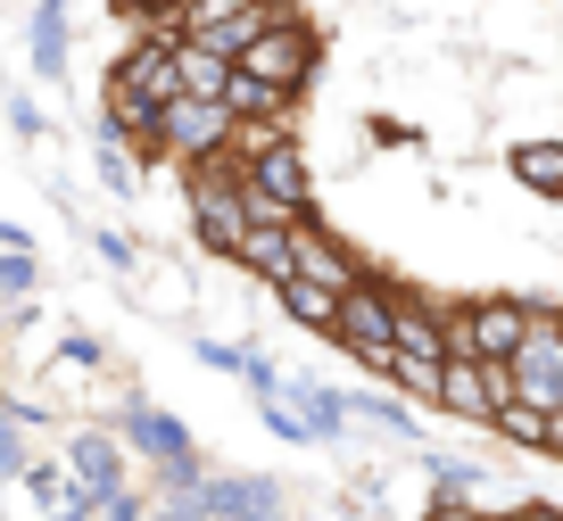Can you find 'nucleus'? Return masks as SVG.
I'll use <instances>...</instances> for the list:
<instances>
[{"mask_svg": "<svg viewBox=\"0 0 563 521\" xmlns=\"http://www.w3.org/2000/svg\"><path fill=\"white\" fill-rule=\"evenodd\" d=\"M448 347H456L448 307L431 290H415V281H398V356L406 365H448Z\"/></svg>", "mask_w": 563, "mask_h": 521, "instance_id": "nucleus-14", "label": "nucleus"}, {"mask_svg": "<svg viewBox=\"0 0 563 521\" xmlns=\"http://www.w3.org/2000/svg\"><path fill=\"white\" fill-rule=\"evenodd\" d=\"M274 307L290 314L299 331H316V340H332V323H340V290H323V281H307V274L274 281Z\"/></svg>", "mask_w": 563, "mask_h": 521, "instance_id": "nucleus-20", "label": "nucleus"}, {"mask_svg": "<svg viewBox=\"0 0 563 521\" xmlns=\"http://www.w3.org/2000/svg\"><path fill=\"white\" fill-rule=\"evenodd\" d=\"M506 174H514V191H530V199H547V208H563V133L506 141Z\"/></svg>", "mask_w": 563, "mask_h": 521, "instance_id": "nucleus-18", "label": "nucleus"}, {"mask_svg": "<svg viewBox=\"0 0 563 521\" xmlns=\"http://www.w3.org/2000/svg\"><path fill=\"white\" fill-rule=\"evenodd\" d=\"M481 480H489V472L473 464V455H422V488H431V497H448V505H473L481 497Z\"/></svg>", "mask_w": 563, "mask_h": 521, "instance_id": "nucleus-23", "label": "nucleus"}, {"mask_svg": "<svg viewBox=\"0 0 563 521\" xmlns=\"http://www.w3.org/2000/svg\"><path fill=\"white\" fill-rule=\"evenodd\" d=\"M75 9L67 0H34V9H25V67L42 75V84H67L75 75Z\"/></svg>", "mask_w": 563, "mask_h": 521, "instance_id": "nucleus-15", "label": "nucleus"}, {"mask_svg": "<svg viewBox=\"0 0 563 521\" xmlns=\"http://www.w3.org/2000/svg\"><path fill=\"white\" fill-rule=\"evenodd\" d=\"M514 398V373L506 365H481V356H464V347H448L440 365V414L448 422H497V406Z\"/></svg>", "mask_w": 563, "mask_h": 521, "instance_id": "nucleus-10", "label": "nucleus"}, {"mask_svg": "<svg viewBox=\"0 0 563 521\" xmlns=\"http://www.w3.org/2000/svg\"><path fill=\"white\" fill-rule=\"evenodd\" d=\"M232 108L224 100H175L166 108V133H158V166H216L232 149Z\"/></svg>", "mask_w": 563, "mask_h": 521, "instance_id": "nucleus-8", "label": "nucleus"}, {"mask_svg": "<svg viewBox=\"0 0 563 521\" xmlns=\"http://www.w3.org/2000/svg\"><path fill=\"white\" fill-rule=\"evenodd\" d=\"M365 133L382 141V149H422V133H415L406 117H365Z\"/></svg>", "mask_w": 563, "mask_h": 521, "instance_id": "nucleus-32", "label": "nucleus"}, {"mask_svg": "<svg viewBox=\"0 0 563 521\" xmlns=\"http://www.w3.org/2000/svg\"><path fill=\"white\" fill-rule=\"evenodd\" d=\"M290 521H299V513H290Z\"/></svg>", "mask_w": 563, "mask_h": 521, "instance_id": "nucleus-38", "label": "nucleus"}, {"mask_svg": "<svg viewBox=\"0 0 563 521\" xmlns=\"http://www.w3.org/2000/svg\"><path fill=\"white\" fill-rule=\"evenodd\" d=\"M249 521H290V513H249Z\"/></svg>", "mask_w": 563, "mask_h": 521, "instance_id": "nucleus-37", "label": "nucleus"}, {"mask_svg": "<svg viewBox=\"0 0 563 521\" xmlns=\"http://www.w3.org/2000/svg\"><path fill=\"white\" fill-rule=\"evenodd\" d=\"M199 505H208L216 521H249V513H290V497H282V480H274V472H208Z\"/></svg>", "mask_w": 563, "mask_h": 521, "instance_id": "nucleus-16", "label": "nucleus"}, {"mask_svg": "<svg viewBox=\"0 0 563 521\" xmlns=\"http://www.w3.org/2000/svg\"><path fill=\"white\" fill-rule=\"evenodd\" d=\"M274 9L282 0H183V34L208 42V51H224V58H241L249 42L274 25Z\"/></svg>", "mask_w": 563, "mask_h": 521, "instance_id": "nucleus-11", "label": "nucleus"}, {"mask_svg": "<svg viewBox=\"0 0 563 521\" xmlns=\"http://www.w3.org/2000/svg\"><path fill=\"white\" fill-rule=\"evenodd\" d=\"M332 347H349L356 365L382 381L389 356H398V274H365V281H349V290H340Z\"/></svg>", "mask_w": 563, "mask_h": 521, "instance_id": "nucleus-5", "label": "nucleus"}, {"mask_svg": "<svg viewBox=\"0 0 563 521\" xmlns=\"http://www.w3.org/2000/svg\"><path fill=\"white\" fill-rule=\"evenodd\" d=\"M51 356H58V365H67V373H108V347L91 340V331H67V340H58Z\"/></svg>", "mask_w": 563, "mask_h": 521, "instance_id": "nucleus-30", "label": "nucleus"}, {"mask_svg": "<svg viewBox=\"0 0 563 521\" xmlns=\"http://www.w3.org/2000/svg\"><path fill=\"white\" fill-rule=\"evenodd\" d=\"M150 521H216V513L199 497H158V488H150Z\"/></svg>", "mask_w": 563, "mask_h": 521, "instance_id": "nucleus-33", "label": "nucleus"}, {"mask_svg": "<svg viewBox=\"0 0 563 521\" xmlns=\"http://www.w3.org/2000/svg\"><path fill=\"white\" fill-rule=\"evenodd\" d=\"M183 208H191V241L208 248L216 265H232L241 232L257 224V215H249V191H241V166H232V157H216V166H183Z\"/></svg>", "mask_w": 563, "mask_h": 521, "instance_id": "nucleus-4", "label": "nucleus"}, {"mask_svg": "<svg viewBox=\"0 0 563 521\" xmlns=\"http://www.w3.org/2000/svg\"><path fill=\"white\" fill-rule=\"evenodd\" d=\"M282 398L299 406V422H307V439H316V447H340V439L356 431V414H349V389L316 381V373H290V381H282Z\"/></svg>", "mask_w": 563, "mask_h": 521, "instance_id": "nucleus-17", "label": "nucleus"}, {"mask_svg": "<svg viewBox=\"0 0 563 521\" xmlns=\"http://www.w3.org/2000/svg\"><path fill=\"white\" fill-rule=\"evenodd\" d=\"M58 455H67V472H75V480H84L100 505L117 497V488H133V455H124V439L108 431V422H75Z\"/></svg>", "mask_w": 563, "mask_h": 521, "instance_id": "nucleus-13", "label": "nucleus"}, {"mask_svg": "<svg viewBox=\"0 0 563 521\" xmlns=\"http://www.w3.org/2000/svg\"><path fill=\"white\" fill-rule=\"evenodd\" d=\"M522 323H530V298H514V290H481V298H456V307H448L456 347H464V356H481V365H514Z\"/></svg>", "mask_w": 563, "mask_h": 521, "instance_id": "nucleus-7", "label": "nucleus"}, {"mask_svg": "<svg viewBox=\"0 0 563 521\" xmlns=\"http://www.w3.org/2000/svg\"><path fill=\"white\" fill-rule=\"evenodd\" d=\"M415 521H489V513H481V505H448V497H431Z\"/></svg>", "mask_w": 563, "mask_h": 521, "instance_id": "nucleus-36", "label": "nucleus"}, {"mask_svg": "<svg viewBox=\"0 0 563 521\" xmlns=\"http://www.w3.org/2000/svg\"><path fill=\"white\" fill-rule=\"evenodd\" d=\"M224 157L241 166V182L282 215V224L316 215V166H307V141L290 133V124H232V149Z\"/></svg>", "mask_w": 563, "mask_h": 521, "instance_id": "nucleus-2", "label": "nucleus"}, {"mask_svg": "<svg viewBox=\"0 0 563 521\" xmlns=\"http://www.w3.org/2000/svg\"><path fill=\"white\" fill-rule=\"evenodd\" d=\"M175 75H183V100H224L232 58L208 51V42H191V34H175Z\"/></svg>", "mask_w": 563, "mask_h": 521, "instance_id": "nucleus-22", "label": "nucleus"}, {"mask_svg": "<svg viewBox=\"0 0 563 521\" xmlns=\"http://www.w3.org/2000/svg\"><path fill=\"white\" fill-rule=\"evenodd\" d=\"M514 398L522 406H563V298H530V323H522V347H514Z\"/></svg>", "mask_w": 563, "mask_h": 521, "instance_id": "nucleus-6", "label": "nucleus"}, {"mask_svg": "<svg viewBox=\"0 0 563 521\" xmlns=\"http://www.w3.org/2000/svg\"><path fill=\"white\" fill-rule=\"evenodd\" d=\"M191 356L208 373H232V381H241V347H232V340H191Z\"/></svg>", "mask_w": 563, "mask_h": 521, "instance_id": "nucleus-34", "label": "nucleus"}, {"mask_svg": "<svg viewBox=\"0 0 563 521\" xmlns=\"http://www.w3.org/2000/svg\"><path fill=\"white\" fill-rule=\"evenodd\" d=\"M108 91L117 100H150V108H175L183 100V75H175V34H133L108 67Z\"/></svg>", "mask_w": 563, "mask_h": 521, "instance_id": "nucleus-9", "label": "nucleus"}, {"mask_svg": "<svg viewBox=\"0 0 563 521\" xmlns=\"http://www.w3.org/2000/svg\"><path fill=\"white\" fill-rule=\"evenodd\" d=\"M91 174H100L117 199H141V157L124 141H91Z\"/></svg>", "mask_w": 563, "mask_h": 521, "instance_id": "nucleus-26", "label": "nucleus"}, {"mask_svg": "<svg viewBox=\"0 0 563 521\" xmlns=\"http://www.w3.org/2000/svg\"><path fill=\"white\" fill-rule=\"evenodd\" d=\"M232 265H241L249 281H290V224H249L241 232V248H232Z\"/></svg>", "mask_w": 563, "mask_h": 521, "instance_id": "nucleus-19", "label": "nucleus"}, {"mask_svg": "<svg viewBox=\"0 0 563 521\" xmlns=\"http://www.w3.org/2000/svg\"><path fill=\"white\" fill-rule=\"evenodd\" d=\"M42 281V248H0V307H34Z\"/></svg>", "mask_w": 563, "mask_h": 521, "instance_id": "nucleus-25", "label": "nucleus"}, {"mask_svg": "<svg viewBox=\"0 0 563 521\" xmlns=\"http://www.w3.org/2000/svg\"><path fill=\"white\" fill-rule=\"evenodd\" d=\"M241 381H249V398H282V381H290V373H282L265 347H241Z\"/></svg>", "mask_w": 563, "mask_h": 521, "instance_id": "nucleus-29", "label": "nucleus"}, {"mask_svg": "<svg viewBox=\"0 0 563 521\" xmlns=\"http://www.w3.org/2000/svg\"><path fill=\"white\" fill-rule=\"evenodd\" d=\"M91 257H100L108 274H141V241L117 232V224H91Z\"/></svg>", "mask_w": 563, "mask_h": 521, "instance_id": "nucleus-27", "label": "nucleus"}, {"mask_svg": "<svg viewBox=\"0 0 563 521\" xmlns=\"http://www.w3.org/2000/svg\"><path fill=\"white\" fill-rule=\"evenodd\" d=\"M232 67H241V75H257V84H274L282 100L299 108L307 91L323 84V25L307 18L299 0H282V9H274V25H265V34L249 42V51L232 58Z\"/></svg>", "mask_w": 563, "mask_h": 521, "instance_id": "nucleus-3", "label": "nucleus"}, {"mask_svg": "<svg viewBox=\"0 0 563 521\" xmlns=\"http://www.w3.org/2000/svg\"><path fill=\"white\" fill-rule=\"evenodd\" d=\"M489 521H563V505L555 497H522V505H506V513H489Z\"/></svg>", "mask_w": 563, "mask_h": 521, "instance_id": "nucleus-35", "label": "nucleus"}, {"mask_svg": "<svg viewBox=\"0 0 563 521\" xmlns=\"http://www.w3.org/2000/svg\"><path fill=\"white\" fill-rule=\"evenodd\" d=\"M224 108L241 124H290V100H282L274 84H257V75H241V67H232V84H224Z\"/></svg>", "mask_w": 563, "mask_h": 521, "instance_id": "nucleus-24", "label": "nucleus"}, {"mask_svg": "<svg viewBox=\"0 0 563 521\" xmlns=\"http://www.w3.org/2000/svg\"><path fill=\"white\" fill-rule=\"evenodd\" d=\"M290 274L323 281V290H349V281H365L373 265L356 257V248L340 241V232L323 224V215H299V224H290Z\"/></svg>", "mask_w": 563, "mask_h": 521, "instance_id": "nucleus-12", "label": "nucleus"}, {"mask_svg": "<svg viewBox=\"0 0 563 521\" xmlns=\"http://www.w3.org/2000/svg\"><path fill=\"white\" fill-rule=\"evenodd\" d=\"M108 431H117L124 455L150 472V488H158V497H199V488H208V455H199L191 422H183L175 406L141 398V389H124V398L108 406Z\"/></svg>", "mask_w": 563, "mask_h": 521, "instance_id": "nucleus-1", "label": "nucleus"}, {"mask_svg": "<svg viewBox=\"0 0 563 521\" xmlns=\"http://www.w3.org/2000/svg\"><path fill=\"white\" fill-rule=\"evenodd\" d=\"M349 414L365 422V431H389V439H406V447H422V422H415V406H398V389H389V381L349 389Z\"/></svg>", "mask_w": 563, "mask_h": 521, "instance_id": "nucleus-21", "label": "nucleus"}, {"mask_svg": "<svg viewBox=\"0 0 563 521\" xmlns=\"http://www.w3.org/2000/svg\"><path fill=\"white\" fill-rule=\"evenodd\" d=\"M0 117H9V133H18V141H51V117H42V100H25V91H9Z\"/></svg>", "mask_w": 563, "mask_h": 521, "instance_id": "nucleus-31", "label": "nucleus"}, {"mask_svg": "<svg viewBox=\"0 0 563 521\" xmlns=\"http://www.w3.org/2000/svg\"><path fill=\"white\" fill-rule=\"evenodd\" d=\"M249 406H257V422H265V431L282 439V447H316V439H307V422H299V406H290V398H249Z\"/></svg>", "mask_w": 563, "mask_h": 521, "instance_id": "nucleus-28", "label": "nucleus"}]
</instances>
